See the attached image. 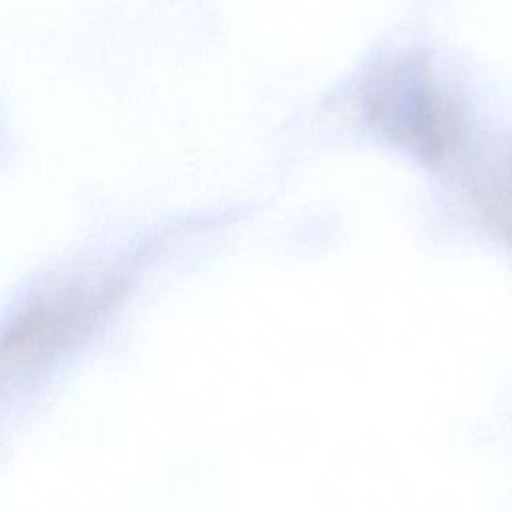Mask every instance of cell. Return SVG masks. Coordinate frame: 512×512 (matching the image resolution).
Instances as JSON below:
<instances>
[{"label": "cell", "instance_id": "1", "mask_svg": "<svg viewBox=\"0 0 512 512\" xmlns=\"http://www.w3.org/2000/svg\"><path fill=\"white\" fill-rule=\"evenodd\" d=\"M108 300L110 290L66 288L18 314L0 334V394L88 330Z\"/></svg>", "mask_w": 512, "mask_h": 512}, {"label": "cell", "instance_id": "2", "mask_svg": "<svg viewBox=\"0 0 512 512\" xmlns=\"http://www.w3.org/2000/svg\"><path fill=\"white\" fill-rule=\"evenodd\" d=\"M372 118L392 138L418 154L434 158L446 142L444 114L422 68L390 70L372 92Z\"/></svg>", "mask_w": 512, "mask_h": 512}]
</instances>
